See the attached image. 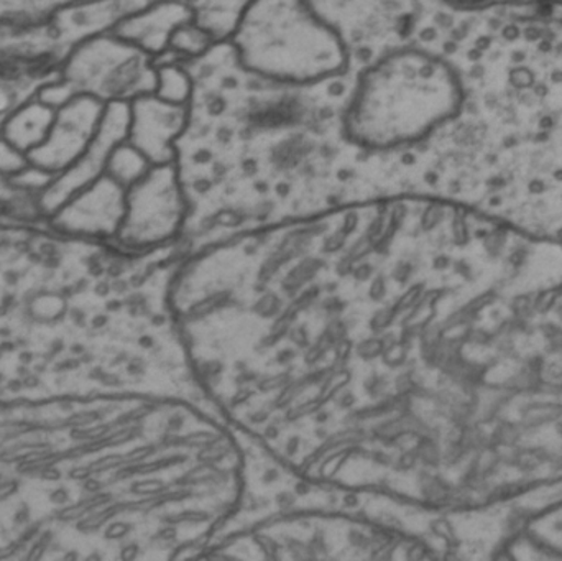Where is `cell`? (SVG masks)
I'll list each match as a JSON object with an SVG mask.
<instances>
[{
  "instance_id": "12",
  "label": "cell",
  "mask_w": 562,
  "mask_h": 561,
  "mask_svg": "<svg viewBox=\"0 0 562 561\" xmlns=\"http://www.w3.org/2000/svg\"><path fill=\"white\" fill-rule=\"evenodd\" d=\"M446 2L456 3V5H475V3L488 2V0H446Z\"/></svg>"
},
{
  "instance_id": "6",
  "label": "cell",
  "mask_w": 562,
  "mask_h": 561,
  "mask_svg": "<svg viewBox=\"0 0 562 561\" xmlns=\"http://www.w3.org/2000/svg\"><path fill=\"white\" fill-rule=\"evenodd\" d=\"M125 213V194L122 184L109 181L101 184L91 197L76 201L69 210L61 211L58 226L79 236L115 237Z\"/></svg>"
},
{
  "instance_id": "5",
  "label": "cell",
  "mask_w": 562,
  "mask_h": 561,
  "mask_svg": "<svg viewBox=\"0 0 562 561\" xmlns=\"http://www.w3.org/2000/svg\"><path fill=\"white\" fill-rule=\"evenodd\" d=\"M134 114V147L151 165L173 164L178 141L190 124V105L148 94L138 98Z\"/></svg>"
},
{
  "instance_id": "9",
  "label": "cell",
  "mask_w": 562,
  "mask_h": 561,
  "mask_svg": "<svg viewBox=\"0 0 562 561\" xmlns=\"http://www.w3.org/2000/svg\"><path fill=\"white\" fill-rule=\"evenodd\" d=\"M520 543L540 549L551 559H562V503L528 520Z\"/></svg>"
},
{
  "instance_id": "1",
  "label": "cell",
  "mask_w": 562,
  "mask_h": 561,
  "mask_svg": "<svg viewBox=\"0 0 562 561\" xmlns=\"http://www.w3.org/2000/svg\"><path fill=\"white\" fill-rule=\"evenodd\" d=\"M458 115L415 152L425 193L527 229L562 211V0L452 3Z\"/></svg>"
},
{
  "instance_id": "8",
  "label": "cell",
  "mask_w": 562,
  "mask_h": 561,
  "mask_svg": "<svg viewBox=\"0 0 562 561\" xmlns=\"http://www.w3.org/2000/svg\"><path fill=\"white\" fill-rule=\"evenodd\" d=\"M193 10V22L210 33L214 42L233 38L240 20L254 0H188Z\"/></svg>"
},
{
  "instance_id": "11",
  "label": "cell",
  "mask_w": 562,
  "mask_h": 561,
  "mask_svg": "<svg viewBox=\"0 0 562 561\" xmlns=\"http://www.w3.org/2000/svg\"><path fill=\"white\" fill-rule=\"evenodd\" d=\"M213 36L204 32L201 26L191 20L184 25L178 26L168 42L167 52L175 59H200L206 56L216 46ZM165 52V53H167Z\"/></svg>"
},
{
  "instance_id": "4",
  "label": "cell",
  "mask_w": 562,
  "mask_h": 561,
  "mask_svg": "<svg viewBox=\"0 0 562 561\" xmlns=\"http://www.w3.org/2000/svg\"><path fill=\"white\" fill-rule=\"evenodd\" d=\"M187 198L177 165H154L128 187L125 213L114 237L122 250L151 253L183 246Z\"/></svg>"
},
{
  "instance_id": "3",
  "label": "cell",
  "mask_w": 562,
  "mask_h": 561,
  "mask_svg": "<svg viewBox=\"0 0 562 561\" xmlns=\"http://www.w3.org/2000/svg\"><path fill=\"white\" fill-rule=\"evenodd\" d=\"M229 46L244 71L280 85L336 81L349 66L346 42L310 0H254Z\"/></svg>"
},
{
  "instance_id": "7",
  "label": "cell",
  "mask_w": 562,
  "mask_h": 561,
  "mask_svg": "<svg viewBox=\"0 0 562 561\" xmlns=\"http://www.w3.org/2000/svg\"><path fill=\"white\" fill-rule=\"evenodd\" d=\"M191 20L193 10L188 0H155L154 5H148V9L135 19V40H138L137 43H140L142 49L148 55L165 53L175 30Z\"/></svg>"
},
{
  "instance_id": "2",
  "label": "cell",
  "mask_w": 562,
  "mask_h": 561,
  "mask_svg": "<svg viewBox=\"0 0 562 561\" xmlns=\"http://www.w3.org/2000/svg\"><path fill=\"white\" fill-rule=\"evenodd\" d=\"M442 5L432 9L426 43L386 49L362 69L340 115L344 138L363 152L409 155L458 115L462 85L442 45Z\"/></svg>"
},
{
  "instance_id": "10",
  "label": "cell",
  "mask_w": 562,
  "mask_h": 561,
  "mask_svg": "<svg viewBox=\"0 0 562 561\" xmlns=\"http://www.w3.org/2000/svg\"><path fill=\"white\" fill-rule=\"evenodd\" d=\"M154 94L170 104L190 105L194 96L193 72L173 58L164 65H158L157 88Z\"/></svg>"
}]
</instances>
